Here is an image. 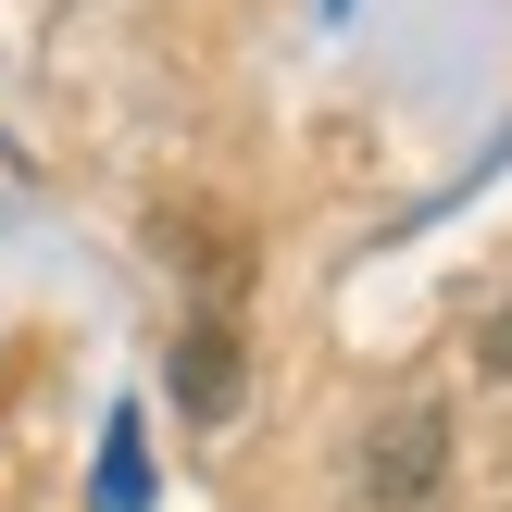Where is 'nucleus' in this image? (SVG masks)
Listing matches in <instances>:
<instances>
[{
	"instance_id": "nucleus-2",
	"label": "nucleus",
	"mask_w": 512,
	"mask_h": 512,
	"mask_svg": "<svg viewBox=\"0 0 512 512\" xmlns=\"http://www.w3.org/2000/svg\"><path fill=\"white\" fill-rule=\"evenodd\" d=\"M175 400H188L200 425L238 413V325H225V313H200L188 338H175Z\"/></svg>"
},
{
	"instance_id": "nucleus-1",
	"label": "nucleus",
	"mask_w": 512,
	"mask_h": 512,
	"mask_svg": "<svg viewBox=\"0 0 512 512\" xmlns=\"http://www.w3.org/2000/svg\"><path fill=\"white\" fill-rule=\"evenodd\" d=\"M438 475H450V413H438V400H400V413L375 425V450H363V488L388 512H413Z\"/></svg>"
},
{
	"instance_id": "nucleus-3",
	"label": "nucleus",
	"mask_w": 512,
	"mask_h": 512,
	"mask_svg": "<svg viewBox=\"0 0 512 512\" xmlns=\"http://www.w3.org/2000/svg\"><path fill=\"white\" fill-rule=\"evenodd\" d=\"M88 512H150V438H138V413H113V425H100V475H88Z\"/></svg>"
}]
</instances>
